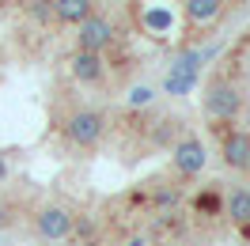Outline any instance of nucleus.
<instances>
[{
    "label": "nucleus",
    "instance_id": "f257e3e1",
    "mask_svg": "<svg viewBox=\"0 0 250 246\" xmlns=\"http://www.w3.org/2000/svg\"><path fill=\"white\" fill-rule=\"evenodd\" d=\"M201 102H205V114L212 118V122H224V125H231L239 114H243V87L235 83V80L228 76H212L208 83H205V95H201Z\"/></svg>",
    "mask_w": 250,
    "mask_h": 246
},
{
    "label": "nucleus",
    "instance_id": "f03ea898",
    "mask_svg": "<svg viewBox=\"0 0 250 246\" xmlns=\"http://www.w3.org/2000/svg\"><path fill=\"white\" fill-rule=\"evenodd\" d=\"M106 114L103 110H91V106H83V110H72L68 114V122H64V140L72 144V148H95L99 140L106 137Z\"/></svg>",
    "mask_w": 250,
    "mask_h": 246
},
{
    "label": "nucleus",
    "instance_id": "7ed1b4c3",
    "mask_svg": "<svg viewBox=\"0 0 250 246\" xmlns=\"http://www.w3.org/2000/svg\"><path fill=\"white\" fill-rule=\"evenodd\" d=\"M114 42H118V27H114L103 12H91V16L76 27V49H83V53H103V49H110Z\"/></svg>",
    "mask_w": 250,
    "mask_h": 246
},
{
    "label": "nucleus",
    "instance_id": "20e7f679",
    "mask_svg": "<svg viewBox=\"0 0 250 246\" xmlns=\"http://www.w3.org/2000/svg\"><path fill=\"white\" fill-rule=\"evenodd\" d=\"M72 224H76V216L68 212L64 205H42L38 212H34V231L42 235V239H53V243H61L72 235Z\"/></svg>",
    "mask_w": 250,
    "mask_h": 246
},
{
    "label": "nucleus",
    "instance_id": "39448f33",
    "mask_svg": "<svg viewBox=\"0 0 250 246\" xmlns=\"http://www.w3.org/2000/svg\"><path fill=\"white\" fill-rule=\"evenodd\" d=\"M205 163H208V155H205L201 137H182V140L171 148V167H174V174H182V178L201 174Z\"/></svg>",
    "mask_w": 250,
    "mask_h": 246
},
{
    "label": "nucleus",
    "instance_id": "423d86ee",
    "mask_svg": "<svg viewBox=\"0 0 250 246\" xmlns=\"http://www.w3.org/2000/svg\"><path fill=\"white\" fill-rule=\"evenodd\" d=\"M220 159L228 170H250V133L247 129H228L220 140Z\"/></svg>",
    "mask_w": 250,
    "mask_h": 246
},
{
    "label": "nucleus",
    "instance_id": "0eeeda50",
    "mask_svg": "<svg viewBox=\"0 0 250 246\" xmlns=\"http://www.w3.org/2000/svg\"><path fill=\"white\" fill-rule=\"evenodd\" d=\"M68 72H72V80H80V83H103V76H106V61H103V53L72 49V57H68Z\"/></svg>",
    "mask_w": 250,
    "mask_h": 246
},
{
    "label": "nucleus",
    "instance_id": "6e6552de",
    "mask_svg": "<svg viewBox=\"0 0 250 246\" xmlns=\"http://www.w3.org/2000/svg\"><path fill=\"white\" fill-rule=\"evenodd\" d=\"M182 12H186V27H212L224 16V0H182Z\"/></svg>",
    "mask_w": 250,
    "mask_h": 246
},
{
    "label": "nucleus",
    "instance_id": "1a4fd4ad",
    "mask_svg": "<svg viewBox=\"0 0 250 246\" xmlns=\"http://www.w3.org/2000/svg\"><path fill=\"white\" fill-rule=\"evenodd\" d=\"M235 227H250V189L247 185H239V189H231L228 197H224V212Z\"/></svg>",
    "mask_w": 250,
    "mask_h": 246
},
{
    "label": "nucleus",
    "instance_id": "9d476101",
    "mask_svg": "<svg viewBox=\"0 0 250 246\" xmlns=\"http://www.w3.org/2000/svg\"><path fill=\"white\" fill-rule=\"evenodd\" d=\"M49 4H53V19H57V23H68V27H80V23L95 12L91 0H49Z\"/></svg>",
    "mask_w": 250,
    "mask_h": 246
},
{
    "label": "nucleus",
    "instance_id": "9b49d317",
    "mask_svg": "<svg viewBox=\"0 0 250 246\" xmlns=\"http://www.w3.org/2000/svg\"><path fill=\"white\" fill-rule=\"evenodd\" d=\"M193 208H197L201 216H220V212H224V193L205 189V193H197V197H193Z\"/></svg>",
    "mask_w": 250,
    "mask_h": 246
},
{
    "label": "nucleus",
    "instance_id": "f8f14e48",
    "mask_svg": "<svg viewBox=\"0 0 250 246\" xmlns=\"http://www.w3.org/2000/svg\"><path fill=\"white\" fill-rule=\"evenodd\" d=\"M152 201H156L159 208H167V205H171V208H174V205L182 201V193H178V189H174V185H171V189H156V197H152Z\"/></svg>",
    "mask_w": 250,
    "mask_h": 246
},
{
    "label": "nucleus",
    "instance_id": "ddd939ff",
    "mask_svg": "<svg viewBox=\"0 0 250 246\" xmlns=\"http://www.w3.org/2000/svg\"><path fill=\"white\" fill-rule=\"evenodd\" d=\"M152 102V87H133V95H129V106H148Z\"/></svg>",
    "mask_w": 250,
    "mask_h": 246
},
{
    "label": "nucleus",
    "instance_id": "4468645a",
    "mask_svg": "<svg viewBox=\"0 0 250 246\" xmlns=\"http://www.w3.org/2000/svg\"><path fill=\"white\" fill-rule=\"evenodd\" d=\"M31 12L38 19H53V4H49V0H31Z\"/></svg>",
    "mask_w": 250,
    "mask_h": 246
},
{
    "label": "nucleus",
    "instance_id": "2eb2a0df",
    "mask_svg": "<svg viewBox=\"0 0 250 246\" xmlns=\"http://www.w3.org/2000/svg\"><path fill=\"white\" fill-rule=\"evenodd\" d=\"M125 246H148V239H144V235H133V239H129Z\"/></svg>",
    "mask_w": 250,
    "mask_h": 246
},
{
    "label": "nucleus",
    "instance_id": "dca6fc26",
    "mask_svg": "<svg viewBox=\"0 0 250 246\" xmlns=\"http://www.w3.org/2000/svg\"><path fill=\"white\" fill-rule=\"evenodd\" d=\"M4 174H8V163H4V159H0V178H4Z\"/></svg>",
    "mask_w": 250,
    "mask_h": 246
},
{
    "label": "nucleus",
    "instance_id": "f3484780",
    "mask_svg": "<svg viewBox=\"0 0 250 246\" xmlns=\"http://www.w3.org/2000/svg\"><path fill=\"white\" fill-rule=\"evenodd\" d=\"M247 174H250V170H247Z\"/></svg>",
    "mask_w": 250,
    "mask_h": 246
}]
</instances>
